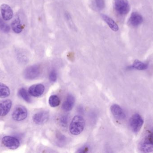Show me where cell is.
Returning <instances> with one entry per match:
<instances>
[{
	"label": "cell",
	"mask_w": 153,
	"mask_h": 153,
	"mask_svg": "<svg viewBox=\"0 0 153 153\" xmlns=\"http://www.w3.org/2000/svg\"><path fill=\"white\" fill-rule=\"evenodd\" d=\"M138 149L144 153H150L153 152V129L147 130L141 139Z\"/></svg>",
	"instance_id": "obj_1"
},
{
	"label": "cell",
	"mask_w": 153,
	"mask_h": 153,
	"mask_svg": "<svg viewBox=\"0 0 153 153\" xmlns=\"http://www.w3.org/2000/svg\"><path fill=\"white\" fill-rule=\"evenodd\" d=\"M85 124V120L82 116H75L70 125V131L71 134L74 135L81 134L84 128Z\"/></svg>",
	"instance_id": "obj_2"
},
{
	"label": "cell",
	"mask_w": 153,
	"mask_h": 153,
	"mask_svg": "<svg viewBox=\"0 0 153 153\" xmlns=\"http://www.w3.org/2000/svg\"><path fill=\"white\" fill-rule=\"evenodd\" d=\"M129 126L133 132L138 133L141 130L144 124V120L138 114H135L129 119Z\"/></svg>",
	"instance_id": "obj_3"
},
{
	"label": "cell",
	"mask_w": 153,
	"mask_h": 153,
	"mask_svg": "<svg viewBox=\"0 0 153 153\" xmlns=\"http://www.w3.org/2000/svg\"><path fill=\"white\" fill-rule=\"evenodd\" d=\"M113 6L115 10L120 15H126L130 10L127 0H114Z\"/></svg>",
	"instance_id": "obj_4"
},
{
	"label": "cell",
	"mask_w": 153,
	"mask_h": 153,
	"mask_svg": "<svg viewBox=\"0 0 153 153\" xmlns=\"http://www.w3.org/2000/svg\"><path fill=\"white\" fill-rule=\"evenodd\" d=\"M41 72L40 67L35 65L29 66L24 72V76L27 80H33L39 76Z\"/></svg>",
	"instance_id": "obj_5"
},
{
	"label": "cell",
	"mask_w": 153,
	"mask_h": 153,
	"mask_svg": "<svg viewBox=\"0 0 153 153\" xmlns=\"http://www.w3.org/2000/svg\"><path fill=\"white\" fill-rule=\"evenodd\" d=\"M1 142L5 147L11 150H15L20 146L19 140L16 137H4L2 138Z\"/></svg>",
	"instance_id": "obj_6"
},
{
	"label": "cell",
	"mask_w": 153,
	"mask_h": 153,
	"mask_svg": "<svg viewBox=\"0 0 153 153\" xmlns=\"http://www.w3.org/2000/svg\"><path fill=\"white\" fill-rule=\"evenodd\" d=\"M27 116V109L22 106H19L16 107L13 112V119L16 121H22L24 120Z\"/></svg>",
	"instance_id": "obj_7"
},
{
	"label": "cell",
	"mask_w": 153,
	"mask_h": 153,
	"mask_svg": "<svg viewBox=\"0 0 153 153\" xmlns=\"http://www.w3.org/2000/svg\"><path fill=\"white\" fill-rule=\"evenodd\" d=\"M49 118L48 112L45 111H40L36 113L33 116V120L36 125H43L47 122Z\"/></svg>",
	"instance_id": "obj_8"
},
{
	"label": "cell",
	"mask_w": 153,
	"mask_h": 153,
	"mask_svg": "<svg viewBox=\"0 0 153 153\" xmlns=\"http://www.w3.org/2000/svg\"><path fill=\"white\" fill-rule=\"evenodd\" d=\"M111 110L114 117L120 121H123L126 118V115L120 106L113 104L111 107Z\"/></svg>",
	"instance_id": "obj_9"
},
{
	"label": "cell",
	"mask_w": 153,
	"mask_h": 153,
	"mask_svg": "<svg viewBox=\"0 0 153 153\" xmlns=\"http://www.w3.org/2000/svg\"><path fill=\"white\" fill-rule=\"evenodd\" d=\"M45 87L43 84H33L30 86L28 90L30 95L34 97H39L41 96L45 92Z\"/></svg>",
	"instance_id": "obj_10"
},
{
	"label": "cell",
	"mask_w": 153,
	"mask_h": 153,
	"mask_svg": "<svg viewBox=\"0 0 153 153\" xmlns=\"http://www.w3.org/2000/svg\"><path fill=\"white\" fill-rule=\"evenodd\" d=\"M2 19L5 21H9L13 17V11L10 7L6 4H3L0 7Z\"/></svg>",
	"instance_id": "obj_11"
},
{
	"label": "cell",
	"mask_w": 153,
	"mask_h": 153,
	"mask_svg": "<svg viewBox=\"0 0 153 153\" xmlns=\"http://www.w3.org/2000/svg\"><path fill=\"white\" fill-rule=\"evenodd\" d=\"M11 101L10 99L5 100L0 102V116H4L7 115L11 108Z\"/></svg>",
	"instance_id": "obj_12"
},
{
	"label": "cell",
	"mask_w": 153,
	"mask_h": 153,
	"mask_svg": "<svg viewBox=\"0 0 153 153\" xmlns=\"http://www.w3.org/2000/svg\"><path fill=\"white\" fill-rule=\"evenodd\" d=\"M75 99L72 94H69L65 101L63 103L62 108L65 111H69L71 110L74 106Z\"/></svg>",
	"instance_id": "obj_13"
},
{
	"label": "cell",
	"mask_w": 153,
	"mask_h": 153,
	"mask_svg": "<svg viewBox=\"0 0 153 153\" xmlns=\"http://www.w3.org/2000/svg\"><path fill=\"white\" fill-rule=\"evenodd\" d=\"M143 22V18L137 12H133L129 19V22L132 26L136 27L140 25Z\"/></svg>",
	"instance_id": "obj_14"
},
{
	"label": "cell",
	"mask_w": 153,
	"mask_h": 153,
	"mask_svg": "<svg viewBox=\"0 0 153 153\" xmlns=\"http://www.w3.org/2000/svg\"><path fill=\"white\" fill-rule=\"evenodd\" d=\"M102 19L107 23L109 27L113 31H117L119 30L118 26L117 25L115 22L110 17L107 16L106 14H102Z\"/></svg>",
	"instance_id": "obj_15"
},
{
	"label": "cell",
	"mask_w": 153,
	"mask_h": 153,
	"mask_svg": "<svg viewBox=\"0 0 153 153\" xmlns=\"http://www.w3.org/2000/svg\"><path fill=\"white\" fill-rule=\"evenodd\" d=\"M11 28L15 33L19 34L22 31L23 27L19 17L15 18L11 23Z\"/></svg>",
	"instance_id": "obj_16"
},
{
	"label": "cell",
	"mask_w": 153,
	"mask_h": 153,
	"mask_svg": "<svg viewBox=\"0 0 153 153\" xmlns=\"http://www.w3.org/2000/svg\"><path fill=\"white\" fill-rule=\"evenodd\" d=\"M10 95V90L9 87L4 84L0 83V98L4 99Z\"/></svg>",
	"instance_id": "obj_17"
},
{
	"label": "cell",
	"mask_w": 153,
	"mask_h": 153,
	"mask_svg": "<svg viewBox=\"0 0 153 153\" xmlns=\"http://www.w3.org/2000/svg\"><path fill=\"white\" fill-rule=\"evenodd\" d=\"M28 92H27V90L25 88H21L18 92V94L19 96L23 99L24 101L27 102H31V99H30V97L29 95Z\"/></svg>",
	"instance_id": "obj_18"
},
{
	"label": "cell",
	"mask_w": 153,
	"mask_h": 153,
	"mask_svg": "<svg viewBox=\"0 0 153 153\" xmlns=\"http://www.w3.org/2000/svg\"><path fill=\"white\" fill-rule=\"evenodd\" d=\"M148 65L147 64L143 63L138 60H135L132 65V67L138 70H144L148 68Z\"/></svg>",
	"instance_id": "obj_19"
},
{
	"label": "cell",
	"mask_w": 153,
	"mask_h": 153,
	"mask_svg": "<svg viewBox=\"0 0 153 153\" xmlns=\"http://www.w3.org/2000/svg\"><path fill=\"white\" fill-rule=\"evenodd\" d=\"M48 103L51 107H55L60 105V99L56 95H51L48 100Z\"/></svg>",
	"instance_id": "obj_20"
},
{
	"label": "cell",
	"mask_w": 153,
	"mask_h": 153,
	"mask_svg": "<svg viewBox=\"0 0 153 153\" xmlns=\"http://www.w3.org/2000/svg\"><path fill=\"white\" fill-rule=\"evenodd\" d=\"M93 4L97 10H102L105 8V0H93Z\"/></svg>",
	"instance_id": "obj_21"
},
{
	"label": "cell",
	"mask_w": 153,
	"mask_h": 153,
	"mask_svg": "<svg viewBox=\"0 0 153 153\" xmlns=\"http://www.w3.org/2000/svg\"><path fill=\"white\" fill-rule=\"evenodd\" d=\"M0 30L4 33H8L10 30V26L5 23L1 18H0Z\"/></svg>",
	"instance_id": "obj_22"
},
{
	"label": "cell",
	"mask_w": 153,
	"mask_h": 153,
	"mask_svg": "<svg viewBox=\"0 0 153 153\" xmlns=\"http://www.w3.org/2000/svg\"><path fill=\"white\" fill-rule=\"evenodd\" d=\"M49 79L52 82H55L57 79V74L55 70L51 71L49 74Z\"/></svg>",
	"instance_id": "obj_23"
},
{
	"label": "cell",
	"mask_w": 153,
	"mask_h": 153,
	"mask_svg": "<svg viewBox=\"0 0 153 153\" xmlns=\"http://www.w3.org/2000/svg\"><path fill=\"white\" fill-rule=\"evenodd\" d=\"M61 123L62 125L65 127L67 125L68 122V117L67 116H63L61 119Z\"/></svg>",
	"instance_id": "obj_24"
}]
</instances>
